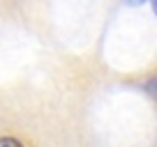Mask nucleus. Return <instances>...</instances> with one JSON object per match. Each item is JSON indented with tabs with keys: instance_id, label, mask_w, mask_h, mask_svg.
<instances>
[{
	"instance_id": "nucleus-1",
	"label": "nucleus",
	"mask_w": 157,
	"mask_h": 147,
	"mask_svg": "<svg viewBox=\"0 0 157 147\" xmlns=\"http://www.w3.org/2000/svg\"><path fill=\"white\" fill-rule=\"evenodd\" d=\"M0 147H23L16 138H0Z\"/></svg>"
},
{
	"instance_id": "nucleus-2",
	"label": "nucleus",
	"mask_w": 157,
	"mask_h": 147,
	"mask_svg": "<svg viewBox=\"0 0 157 147\" xmlns=\"http://www.w3.org/2000/svg\"><path fill=\"white\" fill-rule=\"evenodd\" d=\"M146 90L150 92V97H155V99H157V78H152L150 83L146 85Z\"/></svg>"
},
{
	"instance_id": "nucleus-3",
	"label": "nucleus",
	"mask_w": 157,
	"mask_h": 147,
	"mask_svg": "<svg viewBox=\"0 0 157 147\" xmlns=\"http://www.w3.org/2000/svg\"><path fill=\"white\" fill-rule=\"evenodd\" d=\"M125 2H127V5H143L146 0H125Z\"/></svg>"
},
{
	"instance_id": "nucleus-4",
	"label": "nucleus",
	"mask_w": 157,
	"mask_h": 147,
	"mask_svg": "<svg viewBox=\"0 0 157 147\" xmlns=\"http://www.w3.org/2000/svg\"><path fill=\"white\" fill-rule=\"evenodd\" d=\"M152 2V9H155V14H157V0H150Z\"/></svg>"
}]
</instances>
